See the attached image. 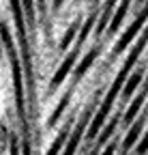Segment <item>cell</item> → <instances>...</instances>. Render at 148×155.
Segmentation results:
<instances>
[{
  "label": "cell",
  "instance_id": "obj_1",
  "mask_svg": "<svg viewBox=\"0 0 148 155\" xmlns=\"http://www.w3.org/2000/svg\"><path fill=\"white\" fill-rule=\"evenodd\" d=\"M22 2L26 5V9H28V15H32V0H22Z\"/></svg>",
  "mask_w": 148,
  "mask_h": 155
},
{
  "label": "cell",
  "instance_id": "obj_2",
  "mask_svg": "<svg viewBox=\"0 0 148 155\" xmlns=\"http://www.w3.org/2000/svg\"><path fill=\"white\" fill-rule=\"evenodd\" d=\"M137 2H144V0H137Z\"/></svg>",
  "mask_w": 148,
  "mask_h": 155
}]
</instances>
